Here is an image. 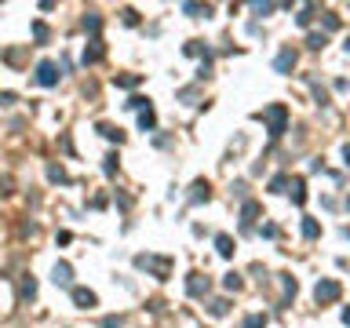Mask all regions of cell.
<instances>
[{
  "label": "cell",
  "mask_w": 350,
  "mask_h": 328,
  "mask_svg": "<svg viewBox=\"0 0 350 328\" xmlns=\"http://www.w3.org/2000/svg\"><path fill=\"white\" fill-rule=\"evenodd\" d=\"M263 117H266V124H270V139H281V135H285V124H288V106H285V102H273Z\"/></svg>",
  "instance_id": "1"
},
{
  "label": "cell",
  "mask_w": 350,
  "mask_h": 328,
  "mask_svg": "<svg viewBox=\"0 0 350 328\" xmlns=\"http://www.w3.org/2000/svg\"><path fill=\"white\" fill-rule=\"evenodd\" d=\"M135 267H139V270H154V274L164 281V277H168V270H172V259H161V255H139V259H135Z\"/></svg>",
  "instance_id": "2"
},
{
  "label": "cell",
  "mask_w": 350,
  "mask_h": 328,
  "mask_svg": "<svg viewBox=\"0 0 350 328\" xmlns=\"http://www.w3.org/2000/svg\"><path fill=\"white\" fill-rule=\"evenodd\" d=\"M314 299H317V303H336V299H339V281H332V277L317 281V288H314Z\"/></svg>",
  "instance_id": "3"
},
{
  "label": "cell",
  "mask_w": 350,
  "mask_h": 328,
  "mask_svg": "<svg viewBox=\"0 0 350 328\" xmlns=\"http://www.w3.org/2000/svg\"><path fill=\"white\" fill-rule=\"evenodd\" d=\"M37 84H40V88H55V84H58V66H55V62L44 58L40 66H37Z\"/></svg>",
  "instance_id": "4"
},
{
  "label": "cell",
  "mask_w": 350,
  "mask_h": 328,
  "mask_svg": "<svg viewBox=\"0 0 350 328\" xmlns=\"http://www.w3.org/2000/svg\"><path fill=\"white\" fill-rule=\"evenodd\" d=\"M69 295H73V303H77V310H95L99 306V295L91 292V288H77V285H73Z\"/></svg>",
  "instance_id": "5"
},
{
  "label": "cell",
  "mask_w": 350,
  "mask_h": 328,
  "mask_svg": "<svg viewBox=\"0 0 350 328\" xmlns=\"http://www.w3.org/2000/svg\"><path fill=\"white\" fill-rule=\"evenodd\" d=\"M51 281H55L58 288H73V267H69V263H55Z\"/></svg>",
  "instance_id": "6"
},
{
  "label": "cell",
  "mask_w": 350,
  "mask_h": 328,
  "mask_svg": "<svg viewBox=\"0 0 350 328\" xmlns=\"http://www.w3.org/2000/svg\"><path fill=\"white\" fill-rule=\"evenodd\" d=\"M273 70H277V73H292V70H296V51L285 48L277 58H273Z\"/></svg>",
  "instance_id": "7"
},
{
  "label": "cell",
  "mask_w": 350,
  "mask_h": 328,
  "mask_svg": "<svg viewBox=\"0 0 350 328\" xmlns=\"http://www.w3.org/2000/svg\"><path fill=\"white\" fill-rule=\"evenodd\" d=\"M255 215H259V205H255V201H245V208H241V230H252Z\"/></svg>",
  "instance_id": "8"
},
{
  "label": "cell",
  "mask_w": 350,
  "mask_h": 328,
  "mask_svg": "<svg viewBox=\"0 0 350 328\" xmlns=\"http://www.w3.org/2000/svg\"><path fill=\"white\" fill-rule=\"evenodd\" d=\"M186 292H190V295H204V292H208V277H201V274H190V281H186Z\"/></svg>",
  "instance_id": "9"
},
{
  "label": "cell",
  "mask_w": 350,
  "mask_h": 328,
  "mask_svg": "<svg viewBox=\"0 0 350 328\" xmlns=\"http://www.w3.org/2000/svg\"><path fill=\"white\" fill-rule=\"evenodd\" d=\"M216 252H219L223 259L234 255V237H230V233H219V237H216Z\"/></svg>",
  "instance_id": "10"
},
{
  "label": "cell",
  "mask_w": 350,
  "mask_h": 328,
  "mask_svg": "<svg viewBox=\"0 0 350 328\" xmlns=\"http://www.w3.org/2000/svg\"><path fill=\"white\" fill-rule=\"evenodd\" d=\"M99 58H102V44L91 40V48H84V66H91V62H99Z\"/></svg>",
  "instance_id": "11"
},
{
  "label": "cell",
  "mask_w": 350,
  "mask_h": 328,
  "mask_svg": "<svg viewBox=\"0 0 350 328\" xmlns=\"http://www.w3.org/2000/svg\"><path fill=\"white\" fill-rule=\"evenodd\" d=\"M303 237H307V241L321 237V226H317V219H303Z\"/></svg>",
  "instance_id": "12"
},
{
  "label": "cell",
  "mask_w": 350,
  "mask_h": 328,
  "mask_svg": "<svg viewBox=\"0 0 350 328\" xmlns=\"http://www.w3.org/2000/svg\"><path fill=\"white\" fill-rule=\"evenodd\" d=\"M182 11H186L190 19H201V15L208 19V15H212V8H208V4H182Z\"/></svg>",
  "instance_id": "13"
},
{
  "label": "cell",
  "mask_w": 350,
  "mask_h": 328,
  "mask_svg": "<svg viewBox=\"0 0 350 328\" xmlns=\"http://www.w3.org/2000/svg\"><path fill=\"white\" fill-rule=\"evenodd\" d=\"M208 197H212L208 182H204V179H197V182H193V193H190V201H208Z\"/></svg>",
  "instance_id": "14"
},
{
  "label": "cell",
  "mask_w": 350,
  "mask_h": 328,
  "mask_svg": "<svg viewBox=\"0 0 350 328\" xmlns=\"http://www.w3.org/2000/svg\"><path fill=\"white\" fill-rule=\"evenodd\" d=\"M99 132H102L106 139H110V143H124V132H120V128H113V124H99Z\"/></svg>",
  "instance_id": "15"
},
{
  "label": "cell",
  "mask_w": 350,
  "mask_h": 328,
  "mask_svg": "<svg viewBox=\"0 0 350 328\" xmlns=\"http://www.w3.org/2000/svg\"><path fill=\"white\" fill-rule=\"evenodd\" d=\"M292 201H296V205H303V201H307V182H303V179L292 182Z\"/></svg>",
  "instance_id": "16"
},
{
  "label": "cell",
  "mask_w": 350,
  "mask_h": 328,
  "mask_svg": "<svg viewBox=\"0 0 350 328\" xmlns=\"http://www.w3.org/2000/svg\"><path fill=\"white\" fill-rule=\"evenodd\" d=\"M48 179H51V182H66L69 175H66V168H62V164H48Z\"/></svg>",
  "instance_id": "17"
},
{
  "label": "cell",
  "mask_w": 350,
  "mask_h": 328,
  "mask_svg": "<svg viewBox=\"0 0 350 328\" xmlns=\"http://www.w3.org/2000/svg\"><path fill=\"white\" fill-rule=\"evenodd\" d=\"M84 29H88V33H91V37H95V33H99V29H102V19H99V15H95V11H91V15H88V19H84Z\"/></svg>",
  "instance_id": "18"
},
{
  "label": "cell",
  "mask_w": 350,
  "mask_h": 328,
  "mask_svg": "<svg viewBox=\"0 0 350 328\" xmlns=\"http://www.w3.org/2000/svg\"><path fill=\"white\" fill-rule=\"evenodd\" d=\"M154 124H157L154 109H143V113H139V128H143V132H150V128H154Z\"/></svg>",
  "instance_id": "19"
},
{
  "label": "cell",
  "mask_w": 350,
  "mask_h": 328,
  "mask_svg": "<svg viewBox=\"0 0 350 328\" xmlns=\"http://www.w3.org/2000/svg\"><path fill=\"white\" fill-rule=\"evenodd\" d=\"M241 285H245V281H241V274H226V277H223V288H226V292H237Z\"/></svg>",
  "instance_id": "20"
},
{
  "label": "cell",
  "mask_w": 350,
  "mask_h": 328,
  "mask_svg": "<svg viewBox=\"0 0 350 328\" xmlns=\"http://www.w3.org/2000/svg\"><path fill=\"white\" fill-rule=\"evenodd\" d=\"M117 153H110V157H102V175H117Z\"/></svg>",
  "instance_id": "21"
},
{
  "label": "cell",
  "mask_w": 350,
  "mask_h": 328,
  "mask_svg": "<svg viewBox=\"0 0 350 328\" xmlns=\"http://www.w3.org/2000/svg\"><path fill=\"white\" fill-rule=\"evenodd\" d=\"M325 44H328V37H325V33H310V37H307V48H314V51H321Z\"/></svg>",
  "instance_id": "22"
},
{
  "label": "cell",
  "mask_w": 350,
  "mask_h": 328,
  "mask_svg": "<svg viewBox=\"0 0 350 328\" xmlns=\"http://www.w3.org/2000/svg\"><path fill=\"white\" fill-rule=\"evenodd\" d=\"M22 299H37V281H33V277L22 281Z\"/></svg>",
  "instance_id": "23"
},
{
  "label": "cell",
  "mask_w": 350,
  "mask_h": 328,
  "mask_svg": "<svg viewBox=\"0 0 350 328\" xmlns=\"http://www.w3.org/2000/svg\"><path fill=\"white\" fill-rule=\"evenodd\" d=\"M208 310H212L216 317H223L226 310H230V303H226V299H212V303H208Z\"/></svg>",
  "instance_id": "24"
},
{
  "label": "cell",
  "mask_w": 350,
  "mask_h": 328,
  "mask_svg": "<svg viewBox=\"0 0 350 328\" xmlns=\"http://www.w3.org/2000/svg\"><path fill=\"white\" fill-rule=\"evenodd\" d=\"M285 186H288V175H273L270 179V193H285Z\"/></svg>",
  "instance_id": "25"
},
{
  "label": "cell",
  "mask_w": 350,
  "mask_h": 328,
  "mask_svg": "<svg viewBox=\"0 0 350 328\" xmlns=\"http://www.w3.org/2000/svg\"><path fill=\"white\" fill-rule=\"evenodd\" d=\"M124 106H128V109H150V99H143V95H135V99H128Z\"/></svg>",
  "instance_id": "26"
},
{
  "label": "cell",
  "mask_w": 350,
  "mask_h": 328,
  "mask_svg": "<svg viewBox=\"0 0 350 328\" xmlns=\"http://www.w3.org/2000/svg\"><path fill=\"white\" fill-rule=\"evenodd\" d=\"M245 328H266V314H252V317L245 321Z\"/></svg>",
  "instance_id": "27"
},
{
  "label": "cell",
  "mask_w": 350,
  "mask_h": 328,
  "mask_svg": "<svg viewBox=\"0 0 350 328\" xmlns=\"http://www.w3.org/2000/svg\"><path fill=\"white\" fill-rule=\"evenodd\" d=\"M113 84L117 88H135V84H139V77H113Z\"/></svg>",
  "instance_id": "28"
},
{
  "label": "cell",
  "mask_w": 350,
  "mask_h": 328,
  "mask_svg": "<svg viewBox=\"0 0 350 328\" xmlns=\"http://www.w3.org/2000/svg\"><path fill=\"white\" fill-rule=\"evenodd\" d=\"M310 15H314V8H303V15H296V22L299 26H310Z\"/></svg>",
  "instance_id": "29"
},
{
  "label": "cell",
  "mask_w": 350,
  "mask_h": 328,
  "mask_svg": "<svg viewBox=\"0 0 350 328\" xmlns=\"http://www.w3.org/2000/svg\"><path fill=\"white\" fill-rule=\"evenodd\" d=\"M179 99H182V102H193V99H197V88H182Z\"/></svg>",
  "instance_id": "30"
},
{
  "label": "cell",
  "mask_w": 350,
  "mask_h": 328,
  "mask_svg": "<svg viewBox=\"0 0 350 328\" xmlns=\"http://www.w3.org/2000/svg\"><path fill=\"white\" fill-rule=\"evenodd\" d=\"M120 15H124V22H128V26H139V15H135L131 8H124V11H120Z\"/></svg>",
  "instance_id": "31"
},
{
  "label": "cell",
  "mask_w": 350,
  "mask_h": 328,
  "mask_svg": "<svg viewBox=\"0 0 350 328\" xmlns=\"http://www.w3.org/2000/svg\"><path fill=\"white\" fill-rule=\"evenodd\" d=\"M33 37H37V40H48V26L37 22V26H33Z\"/></svg>",
  "instance_id": "32"
},
{
  "label": "cell",
  "mask_w": 350,
  "mask_h": 328,
  "mask_svg": "<svg viewBox=\"0 0 350 328\" xmlns=\"http://www.w3.org/2000/svg\"><path fill=\"white\" fill-rule=\"evenodd\" d=\"M259 233H263V237H277V226H273V223H266Z\"/></svg>",
  "instance_id": "33"
},
{
  "label": "cell",
  "mask_w": 350,
  "mask_h": 328,
  "mask_svg": "<svg viewBox=\"0 0 350 328\" xmlns=\"http://www.w3.org/2000/svg\"><path fill=\"white\" fill-rule=\"evenodd\" d=\"M102 328H120V317H106V321H102Z\"/></svg>",
  "instance_id": "34"
},
{
  "label": "cell",
  "mask_w": 350,
  "mask_h": 328,
  "mask_svg": "<svg viewBox=\"0 0 350 328\" xmlns=\"http://www.w3.org/2000/svg\"><path fill=\"white\" fill-rule=\"evenodd\" d=\"M343 157H346V168H350V143L343 146Z\"/></svg>",
  "instance_id": "35"
},
{
  "label": "cell",
  "mask_w": 350,
  "mask_h": 328,
  "mask_svg": "<svg viewBox=\"0 0 350 328\" xmlns=\"http://www.w3.org/2000/svg\"><path fill=\"white\" fill-rule=\"evenodd\" d=\"M343 324H350V306H346V310H343Z\"/></svg>",
  "instance_id": "36"
},
{
  "label": "cell",
  "mask_w": 350,
  "mask_h": 328,
  "mask_svg": "<svg viewBox=\"0 0 350 328\" xmlns=\"http://www.w3.org/2000/svg\"><path fill=\"white\" fill-rule=\"evenodd\" d=\"M346 208H350V197H346Z\"/></svg>",
  "instance_id": "37"
},
{
  "label": "cell",
  "mask_w": 350,
  "mask_h": 328,
  "mask_svg": "<svg viewBox=\"0 0 350 328\" xmlns=\"http://www.w3.org/2000/svg\"><path fill=\"white\" fill-rule=\"evenodd\" d=\"M346 51H350V40H346Z\"/></svg>",
  "instance_id": "38"
}]
</instances>
